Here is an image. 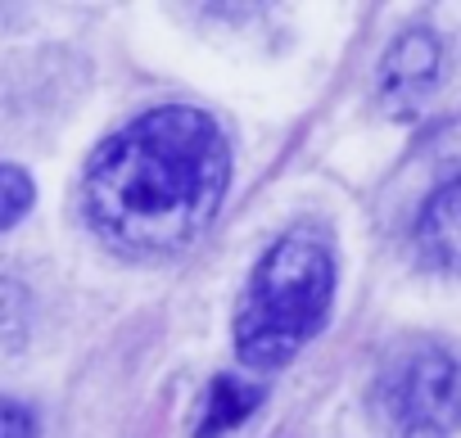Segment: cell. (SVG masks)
Segmentation results:
<instances>
[{
    "label": "cell",
    "instance_id": "6da1fadb",
    "mask_svg": "<svg viewBox=\"0 0 461 438\" xmlns=\"http://www.w3.org/2000/svg\"><path fill=\"white\" fill-rule=\"evenodd\" d=\"M230 181V145L203 109L167 104L118 136L86 163L82 208L100 240L122 254L158 258L194 245L217 217Z\"/></svg>",
    "mask_w": 461,
    "mask_h": 438
},
{
    "label": "cell",
    "instance_id": "5b68a950",
    "mask_svg": "<svg viewBox=\"0 0 461 438\" xmlns=\"http://www.w3.org/2000/svg\"><path fill=\"white\" fill-rule=\"evenodd\" d=\"M416 249L438 272H461V176L438 185L416 217Z\"/></svg>",
    "mask_w": 461,
    "mask_h": 438
},
{
    "label": "cell",
    "instance_id": "7a4b0ae2",
    "mask_svg": "<svg viewBox=\"0 0 461 438\" xmlns=\"http://www.w3.org/2000/svg\"><path fill=\"white\" fill-rule=\"evenodd\" d=\"M335 299V258L321 236L290 231L254 267L240 312H236V353L249 371H276L294 362L330 317Z\"/></svg>",
    "mask_w": 461,
    "mask_h": 438
},
{
    "label": "cell",
    "instance_id": "277c9868",
    "mask_svg": "<svg viewBox=\"0 0 461 438\" xmlns=\"http://www.w3.org/2000/svg\"><path fill=\"white\" fill-rule=\"evenodd\" d=\"M438 73H443V46H438V37L425 32V28H411V32H402L389 46V55L380 64V91H384V100L393 109H416L434 91Z\"/></svg>",
    "mask_w": 461,
    "mask_h": 438
},
{
    "label": "cell",
    "instance_id": "3957f363",
    "mask_svg": "<svg viewBox=\"0 0 461 438\" xmlns=\"http://www.w3.org/2000/svg\"><path fill=\"white\" fill-rule=\"evenodd\" d=\"M371 402L389 438H452L461 425V362L443 344H407L384 362Z\"/></svg>",
    "mask_w": 461,
    "mask_h": 438
},
{
    "label": "cell",
    "instance_id": "ba28073f",
    "mask_svg": "<svg viewBox=\"0 0 461 438\" xmlns=\"http://www.w3.org/2000/svg\"><path fill=\"white\" fill-rule=\"evenodd\" d=\"M23 312H28L23 290L10 285V281H0V335H14L23 326Z\"/></svg>",
    "mask_w": 461,
    "mask_h": 438
},
{
    "label": "cell",
    "instance_id": "8992f818",
    "mask_svg": "<svg viewBox=\"0 0 461 438\" xmlns=\"http://www.w3.org/2000/svg\"><path fill=\"white\" fill-rule=\"evenodd\" d=\"M263 402V384L245 380V375H212L203 402H199V420H194V438H221L236 425H245L254 416V407Z\"/></svg>",
    "mask_w": 461,
    "mask_h": 438
},
{
    "label": "cell",
    "instance_id": "52a82bcc",
    "mask_svg": "<svg viewBox=\"0 0 461 438\" xmlns=\"http://www.w3.org/2000/svg\"><path fill=\"white\" fill-rule=\"evenodd\" d=\"M32 199H37V185L23 167L14 163H0V231L19 227L23 217L32 212Z\"/></svg>",
    "mask_w": 461,
    "mask_h": 438
},
{
    "label": "cell",
    "instance_id": "9c48e42d",
    "mask_svg": "<svg viewBox=\"0 0 461 438\" xmlns=\"http://www.w3.org/2000/svg\"><path fill=\"white\" fill-rule=\"evenodd\" d=\"M0 438H37L32 416L19 402H10V398H0Z\"/></svg>",
    "mask_w": 461,
    "mask_h": 438
}]
</instances>
